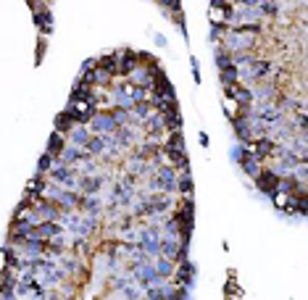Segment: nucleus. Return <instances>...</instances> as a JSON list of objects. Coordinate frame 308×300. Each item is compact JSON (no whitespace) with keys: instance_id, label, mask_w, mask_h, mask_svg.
I'll return each instance as SVG.
<instances>
[{"instance_id":"obj_1","label":"nucleus","mask_w":308,"mask_h":300,"mask_svg":"<svg viewBox=\"0 0 308 300\" xmlns=\"http://www.w3.org/2000/svg\"><path fill=\"white\" fill-rule=\"evenodd\" d=\"M192 177L158 58L121 47L76 76L13 213L0 297H187Z\"/></svg>"}]
</instances>
